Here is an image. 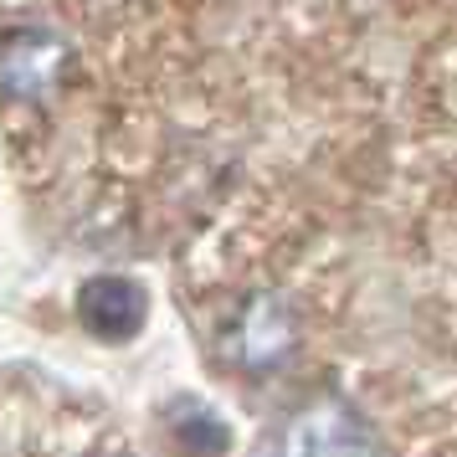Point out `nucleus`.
<instances>
[{"mask_svg":"<svg viewBox=\"0 0 457 457\" xmlns=\"http://www.w3.org/2000/svg\"><path fill=\"white\" fill-rule=\"evenodd\" d=\"M278 457H375V432L345 395H313L283 427Z\"/></svg>","mask_w":457,"mask_h":457,"instance_id":"f257e3e1","label":"nucleus"},{"mask_svg":"<svg viewBox=\"0 0 457 457\" xmlns=\"http://www.w3.org/2000/svg\"><path fill=\"white\" fill-rule=\"evenodd\" d=\"M78 319L93 339L104 345H119V339H134L139 324H145V288L129 283L119 272H104V278H87L78 288Z\"/></svg>","mask_w":457,"mask_h":457,"instance_id":"f03ea898","label":"nucleus"}]
</instances>
